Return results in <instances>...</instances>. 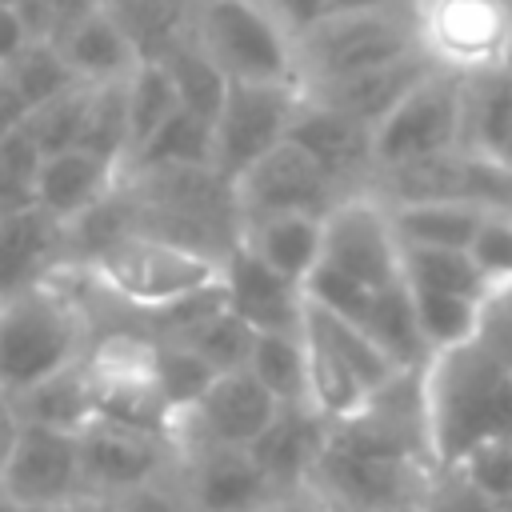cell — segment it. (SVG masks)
Segmentation results:
<instances>
[{
	"instance_id": "54",
	"label": "cell",
	"mask_w": 512,
	"mask_h": 512,
	"mask_svg": "<svg viewBox=\"0 0 512 512\" xmlns=\"http://www.w3.org/2000/svg\"><path fill=\"white\" fill-rule=\"evenodd\" d=\"M0 512H28V508H20V504H16V500H12V496L0 488Z\"/></svg>"
},
{
	"instance_id": "23",
	"label": "cell",
	"mask_w": 512,
	"mask_h": 512,
	"mask_svg": "<svg viewBox=\"0 0 512 512\" xmlns=\"http://www.w3.org/2000/svg\"><path fill=\"white\" fill-rule=\"evenodd\" d=\"M120 180V168L100 160L88 148H60L48 152L40 160L36 184H32V200L52 212L60 224H72L80 212H88L96 200H104Z\"/></svg>"
},
{
	"instance_id": "25",
	"label": "cell",
	"mask_w": 512,
	"mask_h": 512,
	"mask_svg": "<svg viewBox=\"0 0 512 512\" xmlns=\"http://www.w3.org/2000/svg\"><path fill=\"white\" fill-rule=\"evenodd\" d=\"M56 48H60V56L68 60L72 76H76V80H92V84H100V80H124V76H132V68L144 60V56L136 52L132 36H128L104 8L92 12L84 24H76Z\"/></svg>"
},
{
	"instance_id": "41",
	"label": "cell",
	"mask_w": 512,
	"mask_h": 512,
	"mask_svg": "<svg viewBox=\"0 0 512 512\" xmlns=\"http://www.w3.org/2000/svg\"><path fill=\"white\" fill-rule=\"evenodd\" d=\"M456 464L484 496H492L496 504L512 496V432H492V436H480L472 440L456 460Z\"/></svg>"
},
{
	"instance_id": "1",
	"label": "cell",
	"mask_w": 512,
	"mask_h": 512,
	"mask_svg": "<svg viewBox=\"0 0 512 512\" xmlns=\"http://www.w3.org/2000/svg\"><path fill=\"white\" fill-rule=\"evenodd\" d=\"M424 404L436 464L456 460L480 436L512 432V328L492 308L472 344L424 364Z\"/></svg>"
},
{
	"instance_id": "56",
	"label": "cell",
	"mask_w": 512,
	"mask_h": 512,
	"mask_svg": "<svg viewBox=\"0 0 512 512\" xmlns=\"http://www.w3.org/2000/svg\"><path fill=\"white\" fill-rule=\"evenodd\" d=\"M384 512H420V500H408V504H392V508H384Z\"/></svg>"
},
{
	"instance_id": "37",
	"label": "cell",
	"mask_w": 512,
	"mask_h": 512,
	"mask_svg": "<svg viewBox=\"0 0 512 512\" xmlns=\"http://www.w3.org/2000/svg\"><path fill=\"white\" fill-rule=\"evenodd\" d=\"M0 76L20 92V100L28 104V112L40 108V104H48L52 96H60L64 88L76 84L68 60L60 56V48L52 40H28L20 48V56L0 68Z\"/></svg>"
},
{
	"instance_id": "12",
	"label": "cell",
	"mask_w": 512,
	"mask_h": 512,
	"mask_svg": "<svg viewBox=\"0 0 512 512\" xmlns=\"http://www.w3.org/2000/svg\"><path fill=\"white\" fill-rule=\"evenodd\" d=\"M320 264L360 280L372 292L400 284V240L388 204L372 192H348L344 200H336L324 212Z\"/></svg>"
},
{
	"instance_id": "21",
	"label": "cell",
	"mask_w": 512,
	"mask_h": 512,
	"mask_svg": "<svg viewBox=\"0 0 512 512\" xmlns=\"http://www.w3.org/2000/svg\"><path fill=\"white\" fill-rule=\"evenodd\" d=\"M64 264V224L36 200L0 212V296L52 276Z\"/></svg>"
},
{
	"instance_id": "55",
	"label": "cell",
	"mask_w": 512,
	"mask_h": 512,
	"mask_svg": "<svg viewBox=\"0 0 512 512\" xmlns=\"http://www.w3.org/2000/svg\"><path fill=\"white\" fill-rule=\"evenodd\" d=\"M500 160L512 164V120H508V136H504V148H500Z\"/></svg>"
},
{
	"instance_id": "3",
	"label": "cell",
	"mask_w": 512,
	"mask_h": 512,
	"mask_svg": "<svg viewBox=\"0 0 512 512\" xmlns=\"http://www.w3.org/2000/svg\"><path fill=\"white\" fill-rule=\"evenodd\" d=\"M120 192L132 232L164 236L212 260H224L240 240L236 196L216 168H124Z\"/></svg>"
},
{
	"instance_id": "52",
	"label": "cell",
	"mask_w": 512,
	"mask_h": 512,
	"mask_svg": "<svg viewBox=\"0 0 512 512\" xmlns=\"http://www.w3.org/2000/svg\"><path fill=\"white\" fill-rule=\"evenodd\" d=\"M404 0H328V12H360V8H392Z\"/></svg>"
},
{
	"instance_id": "19",
	"label": "cell",
	"mask_w": 512,
	"mask_h": 512,
	"mask_svg": "<svg viewBox=\"0 0 512 512\" xmlns=\"http://www.w3.org/2000/svg\"><path fill=\"white\" fill-rule=\"evenodd\" d=\"M220 284H224V304L256 332L304 328V288L296 280L272 272L240 240L220 260Z\"/></svg>"
},
{
	"instance_id": "4",
	"label": "cell",
	"mask_w": 512,
	"mask_h": 512,
	"mask_svg": "<svg viewBox=\"0 0 512 512\" xmlns=\"http://www.w3.org/2000/svg\"><path fill=\"white\" fill-rule=\"evenodd\" d=\"M72 272L140 320L220 284V260L152 232H128L92 260L72 264Z\"/></svg>"
},
{
	"instance_id": "45",
	"label": "cell",
	"mask_w": 512,
	"mask_h": 512,
	"mask_svg": "<svg viewBox=\"0 0 512 512\" xmlns=\"http://www.w3.org/2000/svg\"><path fill=\"white\" fill-rule=\"evenodd\" d=\"M100 512H184V500L176 492V480H160L124 496H108L100 500Z\"/></svg>"
},
{
	"instance_id": "36",
	"label": "cell",
	"mask_w": 512,
	"mask_h": 512,
	"mask_svg": "<svg viewBox=\"0 0 512 512\" xmlns=\"http://www.w3.org/2000/svg\"><path fill=\"white\" fill-rule=\"evenodd\" d=\"M124 104H128V156H132L180 108L176 88H172L160 60H140L132 68L128 88H124Z\"/></svg>"
},
{
	"instance_id": "53",
	"label": "cell",
	"mask_w": 512,
	"mask_h": 512,
	"mask_svg": "<svg viewBox=\"0 0 512 512\" xmlns=\"http://www.w3.org/2000/svg\"><path fill=\"white\" fill-rule=\"evenodd\" d=\"M44 512H100V500L84 496V500H72V504H60V508H44Z\"/></svg>"
},
{
	"instance_id": "44",
	"label": "cell",
	"mask_w": 512,
	"mask_h": 512,
	"mask_svg": "<svg viewBox=\"0 0 512 512\" xmlns=\"http://www.w3.org/2000/svg\"><path fill=\"white\" fill-rule=\"evenodd\" d=\"M100 8H104V0H24V4H16L32 40H52V44H60L76 24H84Z\"/></svg>"
},
{
	"instance_id": "2",
	"label": "cell",
	"mask_w": 512,
	"mask_h": 512,
	"mask_svg": "<svg viewBox=\"0 0 512 512\" xmlns=\"http://www.w3.org/2000/svg\"><path fill=\"white\" fill-rule=\"evenodd\" d=\"M88 344L92 316L64 268L0 296V396L12 400L76 364Z\"/></svg>"
},
{
	"instance_id": "49",
	"label": "cell",
	"mask_w": 512,
	"mask_h": 512,
	"mask_svg": "<svg viewBox=\"0 0 512 512\" xmlns=\"http://www.w3.org/2000/svg\"><path fill=\"white\" fill-rule=\"evenodd\" d=\"M24 116H28V104H24L20 92L0 76V140H4L16 124H24Z\"/></svg>"
},
{
	"instance_id": "51",
	"label": "cell",
	"mask_w": 512,
	"mask_h": 512,
	"mask_svg": "<svg viewBox=\"0 0 512 512\" xmlns=\"http://www.w3.org/2000/svg\"><path fill=\"white\" fill-rule=\"evenodd\" d=\"M488 308H492V312H496V316H500V320H504V324L512 328V280H504V284H500V288L492 292Z\"/></svg>"
},
{
	"instance_id": "13",
	"label": "cell",
	"mask_w": 512,
	"mask_h": 512,
	"mask_svg": "<svg viewBox=\"0 0 512 512\" xmlns=\"http://www.w3.org/2000/svg\"><path fill=\"white\" fill-rule=\"evenodd\" d=\"M280 400L248 372H216L212 384L168 420V440L176 452L200 448V444H220V448H248L268 420L276 416Z\"/></svg>"
},
{
	"instance_id": "17",
	"label": "cell",
	"mask_w": 512,
	"mask_h": 512,
	"mask_svg": "<svg viewBox=\"0 0 512 512\" xmlns=\"http://www.w3.org/2000/svg\"><path fill=\"white\" fill-rule=\"evenodd\" d=\"M176 492L184 500V512H252L276 488L260 472L248 448H220L200 444L176 452Z\"/></svg>"
},
{
	"instance_id": "16",
	"label": "cell",
	"mask_w": 512,
	"mask_h": 512,
	"mask_svg": "<svg viewBox=\"0 0 512 512\" xmlns=\"http://www.w3.org/2000/svg\"><path fill=\"white\" fill-rule=\"evenodd\" d=\"M0 488L28 512L84 500L88 492H84V476H80L76 432L20 420L12 452L0 472Z\"/></svg>"
},
{
	"instance_id": "22",
	"label": "cell",
	"mask_w": 512,
	"mask_h": 512,
	"mask_svg": "<svg viewBox=\"0 0 512 512\" xmlns=\"http://www.w3.org/2000/svg\"><path fill=\"white\" fill-rule=\"evenodd\" d=\"M436 64L416 48L408 56H396L388 64H376V68H364V72H352L344 80H328V84H316V88H304L312 100L336 108V112H348L356 116L360 124L376 128L400 100L408 88H416Z\"/></svg>"
},
{
	"instance_id": "28",
	"label": "cell",
	"mask_w": 512,
	"mask_h": 512,
	"mask_svg": "<svg viewBox=\"0 0 512 512\" xmlns=\"http://www.w3.org/2000/svg\"><path fill=\"white\" fill-rule=\"evenodd\" d=\"M360 328L376 340V348L396 364V368H424L432 360L424 336H420V324H416V308H412V296H408V284H392V288H380L368 304V316L360 320Z\"/></svg>"
},
{
	"instance_id": "47",
	"label": "cell",
	"mask_w": 512,
	"mask_h": 512,
	"mask_svg": "<svg viewBox=\"0 0 512 512\" xmlns=\"http://www.w3.org/2000/svg\"><path fill=\"white\" fill-rule=\"evenodd\" d=\"M252 512H324V492L316 484L292 488V492H276L264 504H256Z\"/></svg>"
},
{
	"instance_id": "43",
	"label": "cell",
	"mask_w": 512,
	"mask_h": 512,
	"mask_svg": "<svg viewBox=\"0 0 512 512\" xmlns=\"http://www.w3.org/2000/svg\"><path fill=\"white\" fill-rule=\"evenodd\" d=\"M468 256L492 288L512 280V212H484L468 240Z\"/></svg>"
},
{
	"instance_id": "34",
	"label": "cell",
	"mask_w": 512,
	"mask_h": 512,
	"mask_svg": "<svg viewBox=\"0 0 512 512\" xmlns=\"http://www.w3.org/2000/svg\"><path fill=\"white\" fill-rule=\"evenodd\" d=\"M160 340H180V344L192 348L212 372H236V368H248L256 328L244 324L228 304H220V308L204 312L200 320H192L188 328H180V332H172V336H160Z\"/></svg>"
},
{
	"instance_id": "5",
	"label": "cell",
	"mask_w": 512,
	"mask_h": 512,
	"mask_svg": "<svg viewBox=\"0 0 512 512\" xmlns=\"http://www.w3.org/2000/svg\"><path fill=\"white\" fill-rule=\"evenodd\" d=\"M416 48L420 44H416L408 0L392 8L324 12L312 28L296 36V76H300V88H316V84L388 64Z\"/></svg>"
},
{
	"instance_id": "46",
	"label": "cell",
	"mask_w": 512,
	"mask_h": 512,
	"mask_svg": "<svg viewBox=\"0 0 512 512\" xmlns=\"http://www.w3.org/2000/svg\"><path fill=\"white\" fill-rule=\"evenodd\" d=\"M292 36H300L304 28H312L324 12H328V0H260Z\"/></svg>"
},
{
	"instance_id": "6",
	"label": "cell",
	"mask_w": 512,
	"mask_h": 512,
	"mask_svg": "<svg viewBox=\"0 0 512 512\" xmlns=\"http://www.w3.org/2000/svg\"><path fill=\"white\" fill-rule=\"evenodd\" d=\"M368 192L380 196L384 204L448 200V204H472L484 212H512V164L460 144L436 156L376 168L368 180Z\"/></svg>"
},
{
	"instance_id": "26",
	"label": "cell",
	"mask_w": 512,
	"mask_h": 512,
	"mask_svg": "<svg viewBox=\"0 0 512 512\" xmlns=\"http://www.w3.org/2000/svg\"><path fill=\"white\" fill-rule=\"evenodd\" d=\"M12 408L28 424H48V428H64V432L84 428L96 416V392H92V376H88L84 356L60 372L44 376L28 392L12 396Z\"/></svg>"
},
{
	"instance_id": "29",
	"label": "cell",
	"mask_w": 512,
	"mask_h": 512,
	"mask_svg": "<svg viewBox=\"0 0 512 512\" xmlns=\"http://www.w3.org/2000/svg\"><path fill=\"white\" fill-rule=\"evenodd\" d=\"M408 296H412L416 324H420V336H424V344H428V352H432V356L472 344V340L480 336V328H484L488 300L460 296V292L412 288V284H408Z\"/></svg>"
},
{
	"instance_id": "50",
	"label": "cell",
	"mask_w": 512,
	"mask_h": 512,
	"mask_svg": "<svg viewBox=\"0 0 512 512\" xmlns=\"http://www.w3.org/2000/svg\"><path fill=\"white\" fill-rule=\"evenodd\" d=\"M16 428H20V416H16L12 400H8V396H0V472H4V460H8V452H12Z\"/></svg>"
},
{
	"instance_id": "42",
	"label": "cell",
	"mask_w": 512,
	"mask_h": 512,
	"mask_svg": "<svg viewBox=\"0 0 512 512\" xmlns=\"http://www.w3.org/2000/svg\"><path fill=\"white\" fill-rule=\"evenodd\" d=\"M420 512H500V504L484 496L456 464H436L420 488Z\"/></svg>"
},
{
	"instance_id": "30",
	"label": "cell",
	"mask_w": 512,
	"mask_h": 512,
	"mask_svg": "<svg viewBox=\"0 0 512 512\" xmlns=\"http://www.w3.org/2000/svg\"><path fill=\"white\" fill-rule=\"evenodd\" d=\"M392 228L400 244L420 248H468L484 208L472 204H448V200H424V204H388Z\"/></svg>"
},
{
	"instance_id": "7",
	"label": "cell",
	"mask_w": 512,
	"mask_h": 512,
	"mask_svg": "<svg viewBox=\"0 0 512 512\" xmlns=\"http://www.w3.org/2000/svg\"><path fill=\"white\" fill-rule=\"evenodd\" d=\"M196 40L228 80H296V36L260 0H200Z\"/></svg>"
},
{
	"instance_id": "60",
	"label": "cell",
	"mask_w": 512,
	"mask_h": 512,
	"mask_svg": "<svg viewBox=\"0 0 512 512\" xmlns=\"http://www.w3.org/2000/svg\"><path fill=\"white\" fill-rule=\"evenodd\" d=\"M500 4H508V8H512V0H500Z\"/></svg>"
},
{
	"instance_id": "59",
	"label": "cell",
	"mask_w": 512,
	"mask_h": 512,
	"mask_svg": "<svg viewBox=\"0 0 512 512\" xmlns=\"http://www.w3.org/2000/svg\"><path fill=\"white\" fill-rule=\"evenodd\" d=\"M0 4H12V8H16V4H24V0H0Z\"/></svg>"
},
{
	"instance_id": "40",
	"label": "cell",
	"mask_w": 512,
	"mask_h": 512,
	"mask_svg": "<svg viewBox=\"0 0 512 512\" xmlns=\"http://www.w3.org/2000/svg\"><path fill=\"white\" fill-rule=\"evenodd\" d=\"M212 376L216 372L180 340H156V380H160V392L168 404V420L176 412H184L212 384Z\"/></svg>"
},
{
	"instance_id": "10",
	"label": "cell",
	"mask_w": 512,
	"mask_h": 512,
	"mask_svg": "<svg viewBox=\"0 0 512 512\" xmlns=\"http://www.w3.org/2000/svg\"><path fill=\"white\" fill-rule=\"evenodd\" d=\"M464 144V76L432 68L404 100L372 128L376 168L408 164Z\"/></svg>"
},
{
	"instance_id": "35",
	"label": "cell",
	"mask_w": 512,
	"mask_h": 512,
	"mask_svg": "<svg viewBox=\"0 0 512 512\" xmlns=\"http://www.w3.org/2000/svg\"><path fill=\"white\" fill-rule=\"evenodd\" d=\"M172 88H176V100L184 112L192 116H204V120H216L220 112V100H224V88H228V76L220 72V64L200 48V40H184L176 44L172 52L160 56Z\"/></svg>"
},
{
	"instance_id": "57",
	"label": "cell",
	"mask_w": 512,
	"mask_h": 512,
	"mask_svg": "<svg viewBox=\"0 0 512 512\" xmlns=\"http://www.w3.org/2000/svg\"><path fill=\"white\" fill-rule=\"evenodd\" d=\"M324 512H356V508H344V504H336V500L324 496Z\"/></svg>"
},
{
	"instance_id": "15",
	"label": "cell",
	"mask_w": 512,
	"mask_h": 512,
	"mask_svg": "<svg viewBox=\"0 0 512 512\" xmlns=\"http://www.w3.org/2000/svg\"><path fill=\"white\" fill-rule=\"evenodd\" d=\"M232 196H236V212H240V224H244V220L272 216V212L324 216L348 192L300 144L280 140L272 152H264L256 164H248L232 180Z\"/></svg>"
},
{
	"instance_id": "11",
	"label": "cell",
	"mask_w": 512,
	"mask_h": 512,
	"mask_svg": "<svg viewBox=\"0 0 512 512\" xmlns=\"http://www.w3.org/2000/svg\"><path fill=\"white\" fill-rule=\"evenodd\" d=\"M76 452L84 492L92 500L124 496L176 476V448L164 432L108 416H92L84 428H76Z\"/></svg>"
},
{
	"instance_id": "20",
	"label": "cell",
	"mask_w": 512,
	"mask_h": 512,
	"mask_svg": "<svg viewBox=\"0 0 512 512\" xmlns=\"http://www.w3.org/2000/svg\"><path fill=\"white\" fill-rule=\"evenodd\" d=\"M324 440H328V420L312 404H280L268 428L248 444V452L276 492H292L312 484Z\"/></svg>"
},
{
	"instance_id": "18",
	"label": "cell",
	"mask_w": 512,
	"mask_h": 512,
	"mask_svg": "<svg viewBox=\"0 0 512 512\" xmlns=\"http://www.w3.org/2000/svg\"><path fill=\"white\" fill-rule=\"evenodd\" d=\"M288 140L300 144L344 192H368V180L376 172V156H372V128L360 124L348 112H336L320 100H312L304 92Z\"/></svg>"
},
{
	"instance_id": "39",
	"label": "cell",
	"mask_w": 512,
	"mask_h": 512,
	"mask_svg": "<svg viewBox=\"0 0 512 512\" xmlns=\"http://www.w3.org/2000/svg\"><path fill=\"white\" fill-rule=\"evenodd\" d=\"M88 100H92V80H76L72 88H64L60 96H52L48 104H40V108H32V112L24 116L32 140L40 144L44 156L80 144L84 116H88Z\"/></svg>"
},
{
	"instance_id": "58",
	"label": "cell",
	"mask_w": 512,
	"mask_h": 512,
	"mask_svg": "<svg viewBox=\"0 0 512 512\" xmlns=\"http://www.w3.org/2000/svg\"><path fill=\"white\" fill-rule=\"evenodd\" d=\"M500 512H512V496H508V500H500Z\"/></svg>"
},
{
	"instance_id": "31",
	"label": "cell",
	"mask_w": 512,
	"mask_h": 512,
	"mask_svg": "<svg viewBox=\"0 0 512 512\" xmlns=\"http://www.w3.org/2000/svg\"><path fill=\"white\" fill-rule=\"evenodd\" d=\"M124 168H212V120L176 108L124 160Z\"/></svg>"
},
{
	"instance_id": "8",
	"label": "cell",
	"mask_w": 512,
	"mask_h": 512,
	"mask_svg": "<svg viewBox=\"0 0 512 512\" xmlns=\"http://www.w3.org/2000/svg\"><path fill=\"white\" fill-rule=\"evenodd\" d=\"M420 52L472 76L512 60V8L500 0H408Z\"/></svg>"
},
{
	"instance_id": "38",
	"label": "cell",
	"mask_w": 512,
	"mask_h": 512,
	"mask_svg": "<svg viewBox=\"0 0 512 512\" xmlns=\"http://www.w3.org/2000/svg\"><path fill=\"white\" fill-rule=\"evenodd\" d=\"M124 80H100L92 84V100H88V116H84V132H80V148L96 152L100 160L124 168L128 160V104H124Z\"/></svg>"
},
{
	"instance_id": "48",
	"label": "cell",
	"mask_w": 512,
	"mask_h": 512,
	"mask_svg": "<svg viewBox=\"0 0 512 512\" xmlns=\"http://www.w3.org/2000/svg\"><path fill=\"white\" fill-rule=\"evenodd\" d=\"M28 40H32V32H28L24 16H20L12 4H0V68H4L8 60H16Z\"/></svg>"
},
{
	"instance_id": "14",
	"label": "cell",
	"mask_w": 512,
	"mask_h": 512,
	"mask_svg": "<svg viewBox=\"0 0 512 512\" xmlns=\"http://www.w3.org/2000/svg\"><path fill=\"white\" fill-rule=\"evenodd\" d=\"M436 464H420V460H404V456H384V452H368L356 444H344L328 432L324 452L316 460L312 484L356 512H384L392 504H408L420 500V488L428 480Z\"/></svg>"
},
{
	"instance_id": "24",
	"label": "cell",
	"mask_w": 512,
	"mask_h": 512,
	"mask_svg": "<svg viewBox=\"0 0 512 512\" xmlns=\"http://www.w3.org/2000/svg\"><path fill=\"white\" fill-rule=\"evenodd\" d=\"M320 240H324V216L312 212H272L240 224V244L256 252L272 272L296 280L304 288V276L320 264Z\"/></svg>"
},
{
	"instance_id": "9",
	"label": "cell",
	"mask_w": 512,
	"mask_h": 512,
	"mask_svg": "<svg viewBox=\"0 0 512 512\" xmlns=\"http://www.w3.org/2000/svg\"><path fill=\"white\" fill-rule=\"evenodd\" d=\"M300 100L304 88L296 80H228L212 120V168L232 184L248 164L288 140Z\"/></svg>"
},
{
	"instance_id": "27",
	"label": "cell",
	"mask_w": 512,
	"mask_h": 512,
	"mask_svg": "<svg viewBox=\"0 0 512 512\" xmlns=\"http://www.w3.org/2000/svg\"><path fill=\"white\" fill-rule=\"evenodd\" d=\"M104 12L132 36L144 60H160L196 36L200 0H104Z\"/></svg>"
},
{
	"instance_id": "32",
	"label": "cell",
	"mask_w": 512,
	"mask_h": 512,
	"mask_svg": "<svg viewBox=\"0 0 512 512\" xmlns=\"http://www.w3.org/2000/svg\"><path fill=\"white\" fill-rule=\"evenodd\" d=\"M248 372L280 400V404H308V348L304 328L296 332H256Z\"/></svg>"
},
{
	"instance_id": "33",
	"label": "cell",
	"mask_w": 512,
	"mask_h": 512,
	"mask_svg": "<svg viewBox=\"0 0 512 512\" xmlns=\"http://www.w3.org/2000/svg\"><path fill=\"white\" fill-rule=\"evenodd\" d=\"M400 272L404 284L412 288H432V292H460L476 300H492V284L484 272L472 264L468 248H420V244H400Z\"/></svg>"
}]
</instances>
